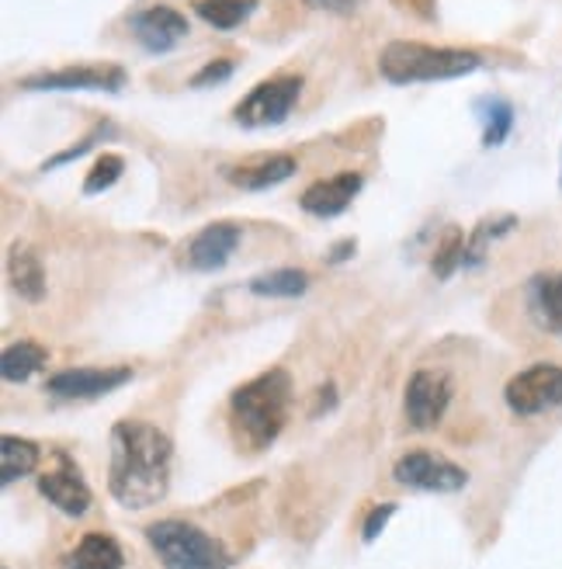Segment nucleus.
Masks as SVG:
<instances>
[{
    "label": "nucleus",
    "mask_w": 562,
    "mask_h": 569,
    "mask_svg": "<svg viewBox=\"0 0 562 569\" xmlns=\"http://www.w3.org/2000/svg\"><path fill=\"white\" fill-rule=\"evenodd\" d=\"M174 445L150 420H119L111 427L108 490L122 507L143 510L167 497Z\"/></svg>",
    "instance_id": "f257e3e1"
},
{
    "label": "nucleus",
    "mask_w": 562,
    "mask_h": 569,
    "mask_svg": "<svg viewBox=\"0 0 562 569\" xmlns=\"http://www.w3.org/2000/svg\"><path fill=\"white\" fill-rule=\"evenodd\" d=\"M292 410V379L285 368H268L230 396V423L250 455L274 445Z\"/></svg>",
    "instance_id": "f03ea898"
},
{
    "label": "nucleus",
    "mask_w": 562,
    "mask_h": 569,
    "mask_svg": "<svg viewBox=\"0 0 562 569\" xmlns=\"http://www.w3.org/2000/svg\"><path fill=\"white\" fill-rule=\"evenodd\" d=\"M480 52L424 46V42H389L379 56V70L389 83H438L480 70Z\"/></svg>",
    "instance_id": "7ed1b4c3"
},
{
    "label": "nucleus",
    "mask_w": 562,
    "mask_h": 569,
    "mask_svg": "<svg viewBox=\"0 0 562 569\" xmlns=\"http://www.w3.org/2000/svg\"><path fill=\"white\" fill-rule=\"evenodd\" d=\"M147 542L163 562V569H230L233 566L227 546L191 521L163 518L147 528Z\"/></svg>",
    "instance_id": "20e7f679"
},
{
    "label": "nucleus",
    "mask_w": 562,
    "mask_h": 569,
    "mask_svg": "<svg viewBox=\"0 0 562 569\" xmlns=\"http://www.w3.org/2000/svg\"><path fill=\"white\" fill-rule=\"evenodd\" d=\"M302 94V77H271L261 80L258 88H250L247 98L233 108V119L247 129H268V126H281L292 108L299 104Z\"/></svg>",
    "instance_id": "39448f33"
},
{
    "label": "nucleus",
    "mask_w": 562,
    "mask_h": 569,
    "mask_svg": "<svg viewBox=\"0 0 562 569\" xmlns=\"http://www.w3.org/2000/svg\"><path fill=\"white\" fill-rule=\"evenodd\" d=\"M503 400L518 417H539L545 410L562 407V365L539 361L524 368L503 389Z\"/></svg>",
    "instance_id": "423d86ee"
},
{
    "label": "nucleus",
    "mask_w": 562,
    "mask_h": 569,
    "mask_svg": "<svg viewBox=\"0 0 562 569\" xmlns=\"http://www.w3.org/2000/svg\"><path fill=\"white\" fill-rule=\"evenodd\" d=\"M392 476H397L403 487L428 490V493H459L469 482V472L462 466H455L452 459H444V455L428 451V448H413L400 455L397 466H392Z\"/></svg>",
    "instance_id": "0eeeda50"
},
{
    "label": "nucleus",
    "mask_w": 562,
    "mask_h": 569,
    "mask_svg": "<svg viewBox=\"0 0 562 569\" xmlns=\"http://www.w3.org/2000/svg\"><path fill=\"white\" fill-rule=\"evenodd\" d=\"M129 73L119 63H77L63 70H49V73H32L21 77L24 91H108L116 94L126 88Z\"/></svg>",
    "instance_id": "6e6552de"
},
{
    "label": "nucleus",
    "mask_w": 562,
    "mask_h": 569,
    "mask_svg": "<svg viewBox=\"0 0 562 569\" xmlns=\"http://www.w3.org/2000/svg\"><path fill=\"white\" fill-rule=\"evenodd\" d=\"M448 403H452V379H448L441 368H417L403 396L407 423L413 431L438 427L441 417L448 413Z\"/></svg>",
    "instance_id": "1a4fd4ad"
},
{
    "label": "nucleus",
    "mask_w": 562,
    "mask_h": 569,
    "mask_svg": "<svg viewBox=\"0 0 562 569\" xmlns=\"http://www.w3.org/2000/svg\"><path fill=\"white\" fill-rule=\"evenodd\" d=\"M132 379L129 365H111V368H63V372L49 376L46 389L56 400H94V396L116 392Z\"/></svg>",
    "instance_id": "9d476101"
},
{
    "label": "nucleus",
    "mask_w": 562,
    "mask_h": 569,
    "mask_svg": "<svg viewBox=\"0 0 562 569\" xmlns=\"http://www.w3.org/2000/svg\"><path fill=\"white\" fill-rule=\"evenodd\" d=\"M129 32L147 52L163 56L188 39V18L178 8L153 4V8H143L129 18Z\"/></svg>",
    "instance_id": "9b49d317"
},
{
    "label": "nucleus",
    "mask_w": 562,
    "mask_h": 569,
    "mask_svg": "<svg viewBox=\"0 0 562 569\" xmlns=\"http://www.w3.org/2000/svg\"><path fill=\"white\" fill-rule=\"evenodd\" d=\"M39 493L67 518L88 515V507H91V487L83 482L80 469L67 455H56V466L39 476Z\"/></svg>",
    "instance_id": "f8f14e48"
},
{
    "label": "nucleus",
    "mask_w": 562,
    "mask_h": 569,
    "mask_svg": "<svg viewBox=\"0 0 562 569\" xmlns=\"http://www.w3.org/2000/svg\"><path fill=\"white\" fill-rule=\"evenodd\" d=\"M364 188V178L358 174V170H341V174H333V178H320L313 181L302 198H299V206L302 212L309 216H320V219H333V216H341L354 198L358 191Z\"/></svg>",
    "instance_id": "ddd939ff"
},
{
    "label": "nucleus",
    "mask_w": 562,
    "mask_h": 569,
    "mask_svg": "<svg viewBox=\"0 0 562 569\" xmlns=\"http://www.w3.org/2000/svg\"><path fill=\"white\" fill-rule=\"evenodd\" d=\"M237 247H240V226L237 222H209L188 240L184 261L194 271H219L233 258Z\"/></svg>",
    "instance_id": "4468645a"
},
{
    "label": "nucleus",
    "mask_w": 562,
    "mask_h": 569,
    "mask_svg": "<svg viewBox=\"0 0 562 569\" xmlns=\"http://www.w3.org/2000/svg\"><path fill=\"white\" fill-rule=\"evenodd\" d=\"M295 170H299L295 157L271 153V157H258V160H247L240 167H230L227 178H230V184H237L243 191H264V188H274L281 181H289Z\"/></svg>",
    "instance_id": "2eb2a0df"
},
{
    "label": "nucleus",
    "mask_w": 562,
    "mask_h": 569,
    "mask_svg": "<svg viewBox=\"0 0 562 569\" xmlns=\"http://www.w3.org/2000/svg\"><path fill=\"white\" fill-rule=\"evenodd\" d=\"M528 309L545 333H562V271L531 278Z\"/></svg>",
    "instance_id": "dca6fc26"
},
{
    "label": "nucleus",
    "mask_w": 562,
    "mask_h": 569,
    "mask_svg": "<svg viewBox=\"0 0 562 569\" xmlns=\"http://www.w3.org/2000/svg\"><path fill=\"white\" fill-rule=\"evenodd\" d=\"M126 552L108 531H88L67 556V569H122Z\"/></svg>",
    "instance_id": "f3484780"
},
{
    "label": "nucleus",
    "mask_w": 562,
    "mask_h": 569,
    "mask_svg": "<svg viewBox=\"0 0 562 569\" xmlns=\"http://www.w3.org/2000/svg\"><path fill=\"white\" fill-rule=\"evenodd\" d=\"M8 278L14 284V292L28 302H39L46 296V271H42V261L32 247H11V258H8Z\"/></svg>",
    "instance_id": "a211bd4d"
},
{
    "label": "nucleus",
    "mask_w": 562,
    "mask_h": 569,
    "mask_svg": "<svg viewBox=\"0 0 562 569\" xmlns=\"http://www.w3.org/2000/svg\"><path fill=\"white\" fill-rule=\"evenodd\" d=\"M39 462H42V448L36 441L4 435V441H0V482L4 487H11L14 479L32 476Z\"/></svg>",
    "instance_id": "6ab92c4d"
},
{
    "label": "nucleus",
    "mask_w": 562,
    "mask_h": 569,
    "mask_svg": "<svg viewBox=\"0 0 562 569\" xmlns=\"http://www.w3.org/2000/svg\"><path fill=\"white\" fill-rule=\"evenodd\" d=\"M49 361V351L36 340H18V345H8L4 355H0V376L8 382H28L36 372H42Z\"/></svg>",
    "instance_id": "aec40b11"
},
{
    "label": "nucleus",
    "mask_w": 562,
    "mask_h": 569,
    "mask_svg": "<svg viewBox=\"0 0 562 569\" xmlns=\"http://www.w3.org/2000/svg\"><path fill=\"white\" fill-rule=\"evenodd\" d=\"M194 14L209 21L219 32H230V28L243 24L250 14L258 11V0H194Z\"/></svg>",
    "instance_id": "412c9836"
},
{
    "label": "nucleus",
    "mask_w": 562,
    "mask_h": 569,
    "mask_svg": "<svg viewBox=\"0 0 562 569\" xmlns=\"http://www.w3.org/2000/svg\"><path fill=\"white\" fill-rule=\"evenodd\" d=\"M309 289V274L302 268H274L250 281V292L268 299H295Z\"/></svg>",
    "instance_id": "4be33fe9"
},
{
    "label": "nucleus",
    "mask_w": 562,
    "mask_h": 569,
    "mask_svg": "<svg viewBox=\"0 0 562 569\" xmlns=\"http://www.w3.org/2000/svg\"><path fill=\"white\" fill-rule=\"evenodd\" d=\"M518 226L514 216H493V219H483L475 230L469 233V243H465V268H475L483 258H486V247L500 237H508Z\"/></svg>",
    "instance_id": "5701e85b"
},
{
    "label": "nucleus",
    "mask_w": 562,
    "mask_h": 569,
    "mask_svg": "<svg viewBox=\"0 0 562 569\" xmlns=\"http://www.w3.org/2000/svg\"><path fill=\"white\" fill-rule=\"evenodd\" d=\"M480 111H483V147L493 150L511 136L514 108H511V101H503V98H486V101H480Z\"/></svg>",
    "instance_id": "b1692460"
},
{
    "label": "nucleus",
    "mask_w": 562,
    "mask_h": 569,
    "mask_svg": "<svg viewBox=\"0 0 562 569\" xmlns=\"http://www.w3.org/2000/svg\"><path fill=\"white\" fill-rule=\"evenodd\" d=\"M465 243H469V237L459 230V226H448V230L441 233V243H438L434 261H431L438 278H452L455 268L465 264Z\"/></svg>",
    "instance_id": "393cba45"
},
{
    "label": "nucleus",
    "mask_w": 562,
    "mask_h": 569,
    "mask_svg": "<svg viewBox=\"0 0 562 569\" xmlns=\"http://www.w3.org/2000/svg\"><path fill=\"white\" fill-rule=\"evenodd\" d=\"M126 170V160L119 153H101L98 163L91 167L88 181H83V194H98V191H108L111 184H116L122 178Z\"/></svg>",
    "instance_id": "a878e982"
},
{
    "label": "nucleus",
    "mask_w": 562,
    "mask_h": 569,
    "mask_svg": "<svg viewBox=\"0 0 562 569\" xmlns=\"http://www.w3.org/2000/svg\"><path fill=\"white\" fill-rule=\"evenodd\" d=\"M111 132H116V129H111V122H101V126H94V129H91L88 136H83V139H77L70 150L56 153V157H52V160L46 163V170H52V167H63V163H70V160L83 157V153H88V150L94 147V142H101V139H104V136H111Z\"/></svg>",
    "instance_id": "bb28decb"
},
{
    "label": "nucleus",
    "mask_w": 562,
    "mask_h": 569,
    "mask_svg": "<svg viewBox=\"0 0 562 569\" xmlns=\"http://www.w3.org/2000/svg\"><path fill=\"white\" fill-rule=\"evenodd\" d=\"M233 73V60H215L209 67H202L199 73L191 77V88H209V83H222V80H230Z\"/></svg>",
    "instance_id": "cd10ccee"
},
{
    "label": "nucleus",
    "mask_w": 562,
    "mask_h": 569,
    "mask_svg": "<svg viewBox=\"0 0 562 569\" xmlns=\"http://www.w3.org/2000/svg\"><path fill=\"white\" fill-rule=\"evenodd\" d=\"M392 515H397V503H379L369 515V521H364V542H375Z\"/></svg>",
    "instance_id": "c85d7f7f"
},
{
    "label": "nucleus",
    "mask_w": 562,
    "mask_h": 569,
    "mask_svg": "<svg viewBox=\"0 0 562 569\" xmlns=\"http://www.w3.org/2000/svg\"><path fill=\"white\" fill-rule=\"evenodd\" d=\"M305 8H317V11H333V14H348L354 11L361 0H302Z\"/></svg>",
    "instance_id": "c756f323"
},
{
    "label": "nucleus",
    "mask_w": 562,
    "mask_h": 569,
    "mask_svg": "<svg viewBox=\"0 0 562 569\" xmlns=\"http://www.w3.org/2000/svg\"><path fill=\"white\" fill-rule=\"evenodd\" d=\"M348 250H354V243H351V240H344L341 247L333 250V261H344V253H348Z\"/></svg>",
    "instance_id": "7c9ffc66"
},
{
    "label": "nucleus",
    "mask_w": 562,
    "mask_h": 569,
    "mask_svg": "<svg viewBox=\"0 0 562 569\" xmlns=\"http://www.w3.org/2000/svg\"><path fill=\"white\" fill-rule=\"evenodd\" d=\"M559 184H562V178H559Z\"/></svg>",
    "instance_id": "2f4dec72"
}]
</instances>
